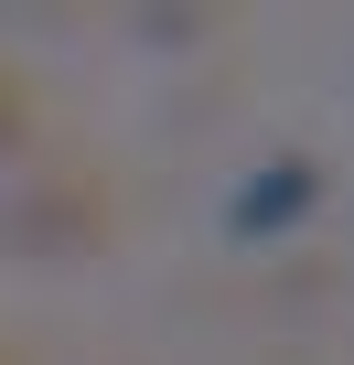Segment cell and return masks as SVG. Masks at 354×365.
I'll return each instance as SVG.
<instances>
[{
  "label": "cell",
  "mask_w": 354,
  "mask_h": 365,
  "mask_svg": "<svg viewBox=\"0 0 354 365\" xmlns=\"http://www.w3.org/2000/svg\"><path fill=\"white\" fill-rule=\"evenodd\" d=\"M11 237H97V194H33L22 215H11Z\"/></svg>",
  "instance_id": "cell-2"
},
{
  "label": "cell",
  "mask_w": 354,
  "mask_h": 365,
  "mask_svg": "<svg viewBox=\"0 0 354 365\" xmlns=\"http://www.w3.org/2000/svg\"><path fill=\"white\" fill-rule=\"evenodd\" d=\"M0 129H11V108H0Z\"/></svg>",
  "instance_id": "cell-3"
},
{
  "label": "cell",
  "mask_w": 354,
  "mask_h": 365,
  "mask_svg": "<svg viewBox=\"0 0 354 365\" xmlns=\"http://www.w3.org/2000/svg\"><path fill=\"white\" fill-rule=\"evenodd\" d=\"M311 205H322V161H269V172L247 182V194L226 205V226H236V237L258 247V237H290V226H301Z\"/></svg>",
  "instance_id": "cell-1"
}]
</instances>
